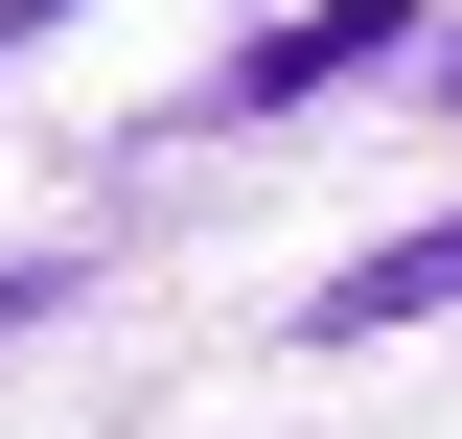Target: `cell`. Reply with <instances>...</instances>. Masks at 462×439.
Masks as SVG:
<instances>
[{
	"label": "cell",
	"mask_w": 462,
	"mask_h": 439,
	"mask_svg": "<svg viewBox=\"0 0 462 439\" xmlns=\"http://www.w3.org/2000/svg\"><path fill=\"white\" fill-rule=\"evenodd\" d=\"M393 23H439V0H300V23H254V47H231V116H300V93H346V70H393Z\"/></svg>",
	"instance_id": "cell-1"
},
{
	"label": "cell",
	"mask_w": 462,
	"mask_h": 439,
	"mask_svg": "<svg viewBox=\"0 0 462 439\" xmlns=\"http://www.w3.org/2000/svg\"><path fill=\"white\" fill-rule=\"evenodd\" d=\"M439 93H462V47H439Z\"/></svg>",
	"instance_id": "cell-4"
},
{
	"label": "cell",
	"mask_w": 462,
	"mask_h": 439,
	"mask_svg": "<svg viewBox=\"0 0 462 439\" xmlns=\"http://www.w3.org/2000/svg\"><path fill=\"white\" fill-rule=\"evenodd\" d=\"M439 301H462V209H439V231H393V255H346L300 324H324V347H370V324H439Z\"/></svg>",
	"instance_id": "cell-2"
},
{
	"label": "cell",
	"mask_w": 462,
	"mask_h": 439,
	"mask_svg": "<svg viewBox=\"0 0 462 439\" xmlns=\"http://www.w3.org/2000/svg\"><path fill=\"white\" fill-rule=\"evenodd\" d=\"M47 301H69V277H47V255H0V324H47Z\"/></svg>",
	"instance_id": "cell-3"
}]
</instances>
